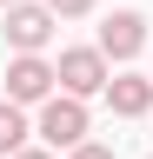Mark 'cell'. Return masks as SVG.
<instances>
[{"label": "cell", "mask_w": 153, "mask_h": 159, "mask_svg": "<svg viewBox=\"0 0 153 159\" xmlns=\"http://www.w3.org/2000/svg\"><path fill=\"white\" fill-rule=\"evenodd\" d=\"M13 159H60L53 146H27V152H13Z\"/></svg>", "instance_id": "obj_10"}, {"label": "cell", "mask_w": 153, "mask_h": 159, "mask_svg": "<svg viewBox=\"0 0 153 159\" xmlns=\"http://www.w3.org/2000/svg\"><path fill=\"white\" fill-rule=\"evenodd\" d=\"M146 159H153V152H146Z\"/></svg>", "instance_id": "obj_12"}, {"label": "cell", "mask_w": 153, "mask_h": 159, "mask_svg": "<svg viewBox=\"0 0 153 159\" xmlns=\"http://www.w3.org/2000/svg\"><path fill=\"white\" fill-rule=\"evenodd\" d=\"M53 66H60V93H73V99H93L113 86V60L100 47H60Z\"/></svg>", "instance_id": "obj_2"}, {"label": "cell", "mask_w": 153, "mask_h": 159, "mask_svg": "<svg viewBox=\"0 0 153 159\" xmlns=\"http://www.w3.org/2000/svg\"><path fill=\"white\" fill-rule=\"evenodd\" d=\"M107 106L120 113V119H146V113H153V80H146V73H113Z\"/></svg>", "instance_id": "obj_6"}, {"label": "cell", "mask_w": 153, "mask_h": 159, "mask_svg": "<svg viewBox=\"0 0 153 159\" xmlns=\"http://www.w3.org/2000/svg\"><path fill=\"white\" fill-rule=\"evenodd\" d=\"M67 159H113V146H100V139H87V146H73Z\"/></svg>", "instance_id": "obj_9"}, {"label": "cell", "mask_w": 153, "mask_h": 159, "mask_svg": "<svg viewBox=\"0 0 153 159\" xmlns=\"http://www.w3.org/2000/svg\"><path fill=\"white\" fill-rule=\"evenodd\" d=\"M53 86H60V66L53 60H40V53H13L7 60V99L13 106H47Z\"/></svg>", "instance_id": "obj_3"}, {"label": "cell", "mask_w": 153, "mask_h": 159, "mask_svg": "<svg viewBox=\"0 0 153 159\" xmlns=\"http://www.w3.org/2000/svg\"><path fill=\"white\" fill-rule=\"evenodd\" d=\"M47 7L60 13V20H80V13H93V7H100V0H47Z\"/></svg>", "instance_id": "obj_8"}, {"label": "cell", "mask_w": 153, "mask_h": 159, "mask_svg": "<svg viewBox=\"0 0 153 159\" xmlns=\"http://www.w3.org/2000/svg\"><path fill=\"white\" fill-rule=\"evenodd\" d=\"M27 139H33V119H27V106H13V99H0V159L27 152Z\"/></svg>", "instance_id": "obj_7"}, {"label": "cell", "mask_w": 153, "mask_h": 159, "mask_svg": "<svg viewBox=\"0 0 153 159\" xmlns=\"http://www.w3.org/2000/svg\"><path fill=\"white\" fill-rule=\"evenodd\" d=\"M93 47H100L107 60H120V66H127L133 53H146V47H153V33H146V13H133V7H113V13L100 20V40H93Z\"/></svg>", "instance_id": "obj_4"}, {"label": "cell", "mask_w": 153, "mask_h": 159, "mask_svg": "<svg viewBox=\"0 0 153 159\" xmlns=\"http://www.w3.org/2000/svg\"><path fill=\"white\" fill-rule=\"evenodd\" d=\"M33 133H40V146L53 152H73V146H87V133H93V113H87V99H73V93H53L40 119H33Z\"/></svg>", "instance_id": "obj_1"}, {"label": "cell", "mask_w": 153, "mask_h": 159, "mask_svg": "<svg viewBox=\"0 0 153 159\" xmlns=\"http://www.w3.org/2000/svg\"><path fill=\"white\" fill-rule=\"evenodd\" d=\"M0 7H20V0H0Z\"/></svg>", "instance_id": "obj_11"}, {"label": "cell", "mask_w": 153, "mask_h": 159, "mask_svg": "<svg viewBox=\"0 0 153 159\" xmlns=\"http://www.w3.org/2000/svg\"><path fill=\"white\" fill-rule=\"evenodd\" d=\"M53 27H60V13L47 7V0H20V7H7V47L13 53H40Z\"/></svg>", "instance_id": "obj_5"}]
</instances>
